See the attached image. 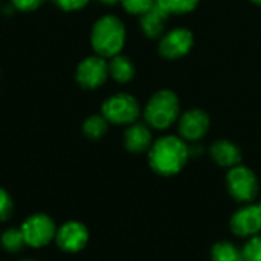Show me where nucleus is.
<instances>
[{"instance_id": "1", "label": "nucleus", "mask_w": 261, "mask_h": 261, "mask_svg": "<svg viewBox=\"0 0 261 261\" xmlns=\"http://www.w3.org/2000/svg\"><path fill=\"white\" fill-rule=\"evenodd\" d=\"M190 158V150L182 138L177 136H162L154 141L148 150L150 168L164 177L179 174L187 165Z\"/></svg>"}, {"instance_id": "2", "label": "nucleus", "mask_w": 261, "mask_h": 261, "mask_svg": "<svg viewBox=\"0 0 261 261\" xmlns=\"http://www.w3.org/2000/svg\"><path fill=\"white\" fill-rule=\"evenodd\" d=\"M90 43L96 55L102 58L119 55L125 43L124 23L115 15L101 17L92 28Z\"/></svg>"}, {"instance_id": "3", "label": "nucleus", "mask_w": 261, "mask_h": 261, "mask_svg": "<svg viewBox=\"0 0 261 261\" xmlns=\"http://www.w3.org/2000/svg\"><path fill=\"white\" fill-rule=\"evenodd\" d=\"M180 106L179 98L173 90H159L154 93L144 110V116L148 125L156 130H165L171 127L179 118Z\"/></svg>"}, {"instance_id": "4", "label": "nucleus", "mask_w": 261, "mask_h": 261, "mask_svg": "<svg viewBox=\"0 0 261 261\" xmlns=\"http://www.w3.org/2000/svg\"><path fill=\"white\" fill-rule=\"evenodd\" d=\"M226 188L229 196L240 205L255 202L260 193V184L255 173L243 165L229 168L226 174Z\"/></svg>"}, {"instance_id": "5", "label": "nucleus", "mask_w": 261, "mask_h": 261, "mask_svg": "<svg viewBox=\"0 0 261 261\" xmlns=\"http://www.w3.org/2000/svg\"><path fill=\"white\" fill-rule=\"evenodd\" d=\"M102 116L116 125L133 124L141 113L139 102L128 93H116L107 98L102 104Z\"/></svg>"}, {"instance_id": "6", "label": "nucleus", "mask_w": 261, "mask_h": 261, "mask_svg": "<svg viewBox=\"0 0 261 261\" xmlns=\"http://www.w3.org/2000/svg\"><path fill=\"white\" fill-rule=\"evenodd\" d=\"M20 229L24 243L32 248H43L49 245L57 236L55 223L46 214H32L23 222Z\"/></svg>"}, {"instance_id": "7", "label": "nucleus", "mask_w": 261, "mask_h": 261, "mask_svg": "<svg viewBox=\"0 0 261 261\" xmlns=\"http://www.w3.org/2000/svg\"><path fill=\"white\" fill-rule=\"evenodd\" d=\"M229 228L234 236L242 239L258 236L261 232V200L239 208L231 216Z\"/></svg>"}, {"instance_id": "8", "label": "nucleus", "mask_w": 261, "mask_h": 261, "mask_svg": "<svg viewBox=\"0 0 261 261\" xmlns=\"http://www.w3.org/2000/svg\"><path fill=\"white\" fill-rule=\"evenodd\" d=\"M109 76V63L99 55L84 58L76 67V81L84 89H98Z\"/></svg>"}, {"instance_id": "9", "label": "nucleus", "mask_w": 261, "mask_h": 261, "mask_svg": "<svg viewBox=\"0 0 261 261\" xmlns=\"http://www.w3.org/2000/svg\"><path fill=\"white\" fill-rule=\"evenodd\" d=\"M193 32L185 28H177L167 32L159 41V54L164 58L176 60L185 57L193 47Z\"/></svg>"}, {"instance_id": "10", "label": "nucleus", "mask_w": 261, "mask_h": 261, "mask_svg": "<svg viewBox=\"0 0 261 261\" xmlns=\"http://www.w3.org/2000/svg\"><path fill=\"white\" fill-rule=\"evenodd\" d=\"M55 240L64 252H80L89 242V231L80 222H67L57 229Z\"/></svg>"}, {"instance_id": "11", "label": "nucleus", "mask_w": 261, "mask_h": 261, "mask_svg": "<svg viewBox=\"0 0 261 261\" xmlns=\"http://www.w3.org/2000/svg\"><path fill=\"white\" fill-rule=\"evenodd\" d=\"M210 128V116L200 110L193 109L182 115L179 121V133L184 141H199L202 139Z\"/></svg>"}, {"instance_id": "12", "label": "nucleus", "mask_w": 261, "mask_h": 261, "mask_svg": "<svg viewBox=\"0 0 261 261\" xmlns=\"http://www.w3.org/2000/svg\"><path fill=\"white\" fill-rule=\"evenodd\" d=\"M211 158L219 167H223V168H234V167L240 165L242 159H243L240 148L226 139H220L213 144Z\"/></svg>"}, {"instance_id": "13", "label": "nucleus", "mask_w": 261, "mask_h": 261, "mask_svg": "<svg viewBox=\"0 0 261 261\" xmlns=\"http://www.w3.org/2000/svg\"><path fill=\"white\" fill-rule=\"evenodd\" d=\"M153 144L151 132L144 124H132L124 133V145L130 153L148 151Z\"/></svg>"}, {"instance_id": "14", "label": "nucleus", "mask_w": 261, "mask_h": 261, "mask_svg": "<svg viewBox=\"0 0 261 261\" xmlns=\"http://www.w3.org/2000/svg\"><path fill=\"white\" fill-rule=\"evenodd\" d=\"M168 15H170L168 12H165L158 5H154L148 12L141 15V28H142L144 34L150 38L161 37V34L164 31V23L168 18Z\"/></svg>"}, {"instance_id": "15", "label": "nucleus", "mask_w": 261, "mask_h": 261, "mask_svg": "<svg viewBox=\"0 0 261 261\" xmlns=\"http://www.w3.org/2000/svg\"><path fill=\"white\" fill-rule=\"evenodd\" d=\"M109 75L118 83H128L135 76V66L130 58L115 55L109 63Z\"/></svg>"}, {"instance_id": "16", "label": "nucleus", "mask_w": 261, "mask_h": 261, "mask_svg": "<svg viewBox=\"0 0 261 261\" xmlns=\"http://www.w3.org/2000/svg\"><path fill=\"white\" fill-rule=\"evenodd\" d=\"M213 261H242V252L229 242H217L211 248Z\"/></svg>"}, {"instance_id": "17", "label": "nucleus", "mask_w": 261, "mask_h": 261, "mask_svg": "<svg viewBox=\"0 0 261 261\" xmlns=\"http://www.w3.org/2000/svg\"><path fill=\"white\" fill-rule=\"evenodd\" d=\"M107 127H109V121L102 115H93L84 121L83 132L90 139H99L106 135Z\"/></svg>"}, {"instance_id": "18", "label": "nucleus", "mask_w": 261, "mask_h": 261, "mask_svg": "<svg viewBox=\"0 0 261 261\" xmlns=\"http://www.w3.org/2000/svg\"><path fill=\"white\" fill-rule=\"evenodd\" d=\"M156 5L168 14H185L194 11L199 0H156Z\"/></svg>"}, {"instance_id": "19", "label": "nucleus", "mask_w": 261, "mask_h": 261, "mask_svg": "<svg viewBox=\"0 0 261 261\" xmlns=\"http://www.w3.org/2000/svg\"><path fill=\"white\" fill-rule=\"evenodd\" d=\"M0 242H2V246L9 252H18L26 245L21 229H6L2 234Z\"/></svg>"}, {"instance_id": "20", "label": "nucleus", "mask_w": 261, "mask_h": 261, "mask_svg": "<svg viewBox=\"0 0 261 261\" xmlns=\"http://www.w3.org/2000/svg\"><path fill=\"white\" fill-rule=\"evenodd\" d=\"M243 261H261V236L249 237L242 249Z\"/></svg>"}, {"instance_id": "21", "label": "nucleus", "mask_w": 261, "mask_h": 261, "mask_svg": "<svg viewBox=\"0 0 261 261\" xmlns=\"http://www.w3.org/2000/svg\"><path fill=\"white\" fill-rule=\"evenodd\" d=\"M121 3L127 12L144 15L156 5V0H121Z\"/></svg>"}, {"instance_id": "22", "label": "nucleus", "mask_w": 261, "mask_h": 261, "mask_svg": "<svg viewBox=\"0 0 261 261\" xmlns=\"http://www.w3.org/2000/svg\"><path fill=\"white\" fill-rule=\"evenodd\" d=\"M12 210H14V206H12L11 196L5 190L0 188V222L8 220L12 214Z\"/></svg>"}, {"instance_id": "23", "label": "nucleus", "mask_w": 261, "mask_h": 261, "mask_svg": "<svg viewBox=\"0 0 261 261\" xmlns=\"http://www.w3.org/2000/svg\"><path fill=\"white\" fill-rule=\"evenodd\" d=\"M11 2L18 11L29 12V11H35L37 8H40L44 0H11Z\"/></svg>"}, {"instance_id": "24", "label": "nucleus", "mask_w": 261, "mask_h": 261, "mask_svg": "<svg viewBox=\"0 0 261 261\" xmlns=\"http://www.w3.org/2000/svg\"><path fill=\"white\" fill-rule=\"evenodd\" d=\"M55 3L64 11H78L83 9L89 3V0H55Z\"/></svg>"}, {"instance_id": "25", "label": "nucleus", "mask_w": 261, "mask_h": 261, "mask_svg": "<svg viewBox=\"0 0 261 261\" xmlns=\"http://www.w3.org/2000/svg\"><path fill=\"white\" fill-rule=\"evenodd\" d=\"M99 2H102V3H106V5H113V3L121 2V0H99Z\"/></svg>"}, {"instance_id": "26", "label": "nucleus", "mask_w": 261, "mask_h": 261, "mask_svg": "<svg viewBox=\"0 0 261 261\" xmlns=\"http://www.w3.org/2000/svg\"><path fill=\"white\" fill-rule=\"evenodd\" d=\"M252 2H254V3H257V5H260V6H261V0H252Z\"/></svg>"}, {"instance_id": "27", "label": "nucleus", "mask_w": 261, "mask_h": 261, "mask_svg": "<svg viewBox=\"0 0 261 261\" xmlns=\"http://www.w3.org/2000/svg\"><path fill=\"white\" fill-rule=\"evenodd\" d=\"M28 261H29V260H28Z\"/></svg>"}]
</instances>
